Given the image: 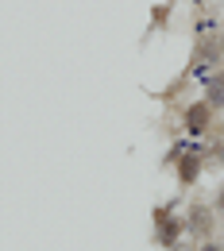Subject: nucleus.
I'll return each instance as SVG.
<instances>
[{
	"instance_id": "nucleus-4",
	"label": "nucleus",
	"mask_w": 224,
	"mask_h": 251,
	"mask_svg": "<svg viewBox=\"0 0 224 251\" xmlns=\"http://www.w3.org/2000/svg\"><path fill=\"white\" fill-rule=\"evenodd\" d=\"M193 174H197V158H186L182 162V182H190Z\"/></svg>"
},
{
	"instance_id": "nucleus-6",
	"label": "nucleus",
	"mask_w": 224,
	"mask_h": 251,
	"mask_svg": "<svg viewBox=\"0 0 224 251\" xmlns=\"http://www.w3.org/2000/svg\"><path fill=\"white\" fill-rule=\"evenodd\" d=\"M221 47H224V39H221Z\"/></svg>"
},
{
	"instance_id": "nucleus-2",
	"label": "nucleus",
	"mask_w": 224,
	"mask_h": 251,
	"mask_svg": "<svg viewBox=\"0 0 224 251\" xmlns=\"http://www.w3.org/2000/svg\"><path fill=\"white\" fill-rule=\"evenodd\" d=\"M209 108H217V104H224V74H217L213 81H209V100H205Z\"/></svg>"
},
{
	"instance_id": "nucleus-3",
	"label": "nucleus",
	"mask_w": 224,
	"mask_h": 251,
	"mask_svg": "<svg viewBox=\"0 0 224 251\" xmlns=\"http://www.w3.org/2000/svg\"><path fill=\"white\" fill-rule=\"evenodd\" d=\"M159 236L166 244H174V236H178V224L170 220V213H159Z\"/></svg>"
},
{
	"instance_id": "nucleus-1",
	"label": "nucleus",
	"mask_w": 224,
	"mask_h": 251,
	"mask_svg": "<svg viewBox=\"0 0 224 251\" xmlns=\"http://www.w3.org/2000/svg\"><path fill=\"white\" fill-rule=\"evenodd\" d=\"M209 116H213V108L201 100V104H193L190 112H186V131H193V135H201L205 127H209Z\"/></svg>"
},
{
	"instance_id": "nucleus-5",
	"label": "nucleus",
	"mask_w": 224,
	"mask_h": 251,
	"mask_svg": "<svg viewBox=\"0 0 224 251\" xmlns=\"http://www.w3.org/2000/svg\"><path fill=\"white\" fill-rule=\"evenodd\" d=\"M201 251H217V248H213V244H205V248H201Z\"/></svg>"
}]
</instances>
